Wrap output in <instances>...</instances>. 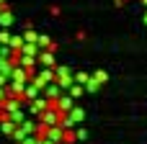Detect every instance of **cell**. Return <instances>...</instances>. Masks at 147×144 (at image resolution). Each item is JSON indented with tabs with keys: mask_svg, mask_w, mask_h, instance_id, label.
I'll list each match as a JSON object with an SVG mask.
<instances>
[{
	"mask_svg": "<svg viewBox=\"0 0 147 144\" xmlns=\"http://www.w3.org/2000/svg\"><path fill=\"white\" fill-rule=\"evenodd\" d=\"M54 108H57L59 113H62V111H70V108H72V98H59Z\"/></svg>",
	"mask_w": 147,
	"mask_h": 144,
	"instance_id": "cell-1",
	"label": "cell"
}]
</instances>
